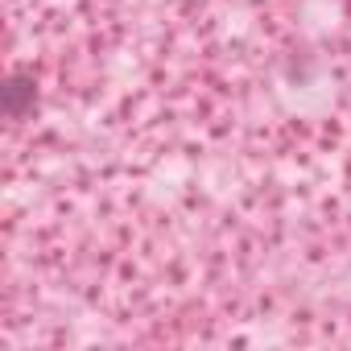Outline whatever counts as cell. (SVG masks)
<instances>
[{
  "mask_svg": "<svg viewBox=\"0 0 351 351\" xmlns=\"http://www.w3.org/2000/svg\"><path fill=\"white\" fill-rule=\"evenodd\" d=\"M34 108H38V79L29 71H13L0 83V112L9 120H25Z\"/></svg>",
  "mask_w": 351,
  "mask_h": 351,
  "instance_id": "1",
  "label": "cell"
}]
</instances>
